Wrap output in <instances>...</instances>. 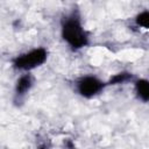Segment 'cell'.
<instances>
[{
	"label": "cell",
	"mask_w": 149,
	"mask_h": 149,
	"mask_svg": "<svg viewBox=\"0 0 149 149\" xmlns=\"http://www.w3.org/2000/svg\"><path fill=\"white\" fill-rule=\"evenodd\" d=\"M33 86V78L30 74H23L17 80H16V85H15V92L17 95H23L26 94Z\"/></svg>",
	"instance_id": "obj_4"
},
{
	"label": "cell",
	"mask_w": 149,
	"mask_h": 149,
	"mask_svg": "<svg viewBox=\"0 0 149 149\" xmlns=\"http://www.w3.org/2000/svg\"><path fill=\"white\" fill-rule=\"evenodd\" d=\"M136 24H139L140 27H143L146 29L149 27V13L147 10L140 13L136 16Z\"/></svg>",
	"instance_id": "obj_7"
},
{
	"label": "cell",
	"mask_w": 149,
	"mask_h": 149,
	"mask_svg": "<svg viewBox=\"0 0 149 149\" xmlns=\"http://www.w3.org/2000/svg\"><path fill=\"white\" fill-rule=\"evenodd\" d=\"M130 79H132V73H129V72H120V73L114 74V76L109 79L108 84H109V85L123 84V83H126V81H128V80H130Z\"/></svg>",
	"instance_id": "obj_6"
},
{
	"label": "cell",
	"mask_w": 149,
	"mask_h": 149,
	"mask_svg": "<svg viewBox=\"0 0 149 149\" xmlns=\"http://www.w3.org/2000/svg\"><path fill=\"white\" fill-rule=\"evenodd\" d=\"M62 37L63 40L72 48V49H80L87 45L88 36L80 19L76 14H71L66 16L62 22Z\"/></svg>",
	"instance_id": "obj_1"
},
{
	"label": "cell",
	"mask_w": 149,
	"mask_h": 149,
	"mask_svg": "<svg viewBox=\"0 0 149 149\" xmlns=\"http://www.w3.org/2000/svg\"><path fill=\"white\" fill-rule=\"evenodd\" d=\"M105 83L94 76H85L77 81V91L85 98H92L93 95L101 92Z\"/></svg>",
	"instance_id": "obj_3"
},
{
	"label": "cell",
	"mask_w": 149,
	"mask_h": 149,
	"mask_svg": "<svg viewBox=\"0 0 149 149\" xmlns=\"http://www.w3.org/2000/svg\"><path fill=\"white\" fill-rule=\"evenodd\" d=\"M135 91L139 95V98L147 102L149 99V83L147 79H139L135 83Z\"/></svg>",
	"instance_id": "obj_5"
},
{
	"label": "cell",
	"mask_w": 149,
	"mask_h": 149,
	"mask_svg": "<svg viewBox=\"0 0 149 149\" xmlns=\"http://www.w3.org/2000/svg\"><path fill=\"white\" fill-rule=\"evenodd\" d=\"M48 58V51L44 48H36L28 52H24L13 61V66L17 70L29 71L41 66Z\"/></svg>",
	"instance_id": "obj_2"
}]
</instances>
